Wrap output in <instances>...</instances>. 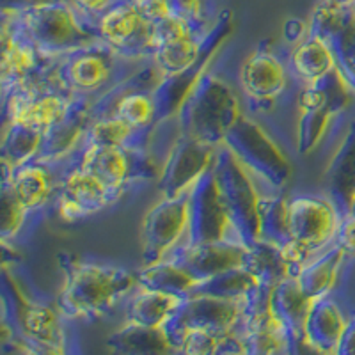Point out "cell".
<instances>
[{
  "label": "cell",
  "mask_w": 355,
  "mask_h": 355,
  "mask_svg": "<svg viewBox=\"0 0 355 355\" xmlns=\"http://www.w3.org/2000/svg\"><path fill=\"white\" fill-rule=\"evenodd\" d=\"M64 272L55 304L68 322L98 320L126 302L139 286V270L110 263L61 256Z\"/></svg>",
  "instance_id": "6da1fadb"
},
{
  "label": "cell",
  "mask_w": 355,
  "mask_h": 355,
  "mask_svg": "<svg viewBox=\"0 0 355 355\" xmlns=\"http://www.w3.org/2000/svg\"><path fill=\"white\" fill-rule=\"evenodd\" d=\"M2 12L15 21L37 52L49 59H57L100 40L96 27L84 20L68 0H49L24 8L4 6Z\"/></svg>",
  "instance_id": "7a4b0ae2"
},
{
  "label": "cell",
  "mask_w": 355,
  "mask_h": 355,
  "mask_svg": "<svg viewBox=\"0 0 355 355\" xmlns=\"http://www.w3.org/2000/svg\"><path fill=\"white\" fill-rule=\"evenodd\" d=\"M2 320L8 322L17 338L27 345L31 354H66L68 332L55 300L52 304L25 290L9 268L2 272Z\"/></svg>",
  "instance_id": "3957f363"
},
{
  "label": "cell",
  "mask_w": 355,
  "mask_h": 355,
  "mask_svg": "<svg viewBox=\"0 0 355 355\" xmlns=\"http://www.w3.org/2000/svg\"><path fill=\"white\" fill-rule=\"evenodd\" d=\"M242 117L239 94L210 68L202 73L178 110L180 132L211 146H220Z\"/></svg>",
  "instance_id": "277c9868"
},
{
  "label": "cell",
  "mask_w": 355,
  "mask_h": 355,
  "mask_svg": "<svg viewBox=\"0 0 355 355\" xmlns=\"http://www.w3.org/2000/svg\"><path fill=\"white\" fill-rule=\"evenodd\" d=\"M146 61H130L101 40L53 59L50 78L71 96L96 98Z\"/></svg>",
  "instance_id": "5b68a950"
},
{
  "label": "cell",
  "mask_w": 355,
  "mask_h": 355,
  "mask_svg": "<svg viewBox=\"0 0 355 355\" xmlns=\"http://www.w3.org/2000/svg\"><path fill=\"white\" fill-rule=\"evenodd\" d=\"M222 144L233 153L240 166L252 176L259 192L284 190L291 178L290 158L252 117H240Z\"/></svg>",
  "instance_id": "8992f818"
},
{
  "label": "cell",
  "mask_w": 355,
  "mask_h": 355,
  "mask_svg": "<svg viewBox=\"0 0 355 355\" xmlns=\"http://www.w3.org/2000/svg\"><path fill=\"white\" fill-rule=\"evenodd\" d=\"M355 100V93L338 69L300 87L297 116V151L302 157L316 150L327 135L332 119L345 112Z\"/></svg>",
  "instance_id": "52a82bcc"
},
{
  "label": "cell",
  "mask_w": 355,
  "mask_h": 355,
  "mask_svg": "<svg viewBox=\"0 0 355 355\" xmlns=\"http://www.w3.org/2000/svg\"><path fill=\"white\" fill-rule=\"evenodd\" d=\"M75 162L85 171L100 178L110 189L128 194L135 187L157 182L160 176L162 160L150 148H82Z\"/></svg>",
  "instance_id": "ba28073f"
},
{
  "label": "cell",
  "mask_w": 355,
  "mask_h": 355,
  "mask_svg": "<svg viewBox=\"0 0 355 355\" xmlns=\"http://www.w3.org/2000/svg\"><path fill=\"white\" fill-rule=\"evenodd\" d=\"M211 167H214L218 189H220L222 199H224L233 226L239 231L242 242L247 247L252 245L259 239L258 185L224 144L217 148Z\"/></svg>",
  "instance_id": "9c48e42d"
},
{
  "label": "cell",
  "mask_w": 355,
  "mask_h": 355,
  "mask_svg": "<svg viewBox=\"0 0 355 355\" xmlns=\"http://www.w3.org/2000/svg\"><path fill=\"white\" fill-rule=\"evenodd\" d=\"M222 240L242 242L224 205L214 167H210L189 192V227L180 247Z\"/></svg>",
  "instance_id": "30bf717a"
},
{
  "label": "cell",
  "mask_w": 355,
  "mask_h": 355,
  "mask_svg": "<svg viewBox=\"0 0 355 355\" xmlns=\"http://www.w3.org/2000/svg\"><path fill=\"white\" fill-rule=\"evenodd\" d=\"M243 316V302L218 299L214 295L192 293L180 304L162 327L178 354L183 336L189 331H236Z\"/></svg>",
  "instance_id": "8fae6325"
},
{
  "label": "cell",
  "mask_w": 355,
  "mask_h": 355,
  "mask_svg": "<svg viewBox=\"0 0 355 355\" xmlns=\"http://www.w3.org/2000/svg\"><path fill=\"white\" fill-rule=\"evenodd\" d=\"M125 192L110 189L100 178L75 162L64 164L61 185L55 198V210L66 222H78L93 217L125 198Z\"/></svg>",
  "instance_id": "7c38bea8"
},
{
  "label": "cell",
  "mask_w": 355,
  "mask_h": 355,
  "mask_svg": "<svg viewBox=\"0 0 355 355\" xmlns=\"http://www.w3.org/2000/svg\"><path fill=\"white\" fill-rule=\"evenodd\" d=\"M100 40L130 61H151L155 53L153 24L142 17L132 0H121L96 21Z\"/></svg>",
  "instance_id": "4fadbf2b"
},
{
  "label": "cell",
  "mask_w": 355,
  "mask_h": 355,
  "mask_svg": "<svg viewBox=\"0 0 355 355\" xmlns=\"http://www.w3.org/2000/svg\"><path fill=\"white\" fill-rule=\"evenodd\" d=\"M189 227V194L160 198L146 211L141 226L142 265L169 258L185 240Z\"/></svg>",
  "instance_id": "5bb4252c"
},
{
  "label": "cell",
  "mask_w": 355,
  "mask_h": 355,
  "mask_svg": "<svg viewBox=\"0 0 355 355\" xmlns=\"http://www.w3.org/2000/svg\"><path fill=\"white\" fill-rule=\"evenodd\" d=\"M343 215L329 196H297L288 202L290 239L313 254L331 245Z\"/></svg>",
  "instance_id": "9a60e30c"
},
{
  "label": "cell",
  "mask_w": 355,
  "mask_h": 355,
  "mask_svg": "<svg viewBox=\"0 0 355 355\" xmlns=\"http://www.w3.org/2000/svg\"><path fill=\"white\" fill-rule=\"evenodd\" d=\"M218 146H211L180 132L162 162L157 189L160 198L189 194L199 178L214 166Z\"/></svg>",
  "instance_id": "2e32d148"
},
{
  "label": "cell",
  "mask_w": 355,
  "mask_h": 355,
  "mask_svg": "<svg viewBox=\"0 0 355 355\" xmlns=\"http://www.w3.org/2000/svg\"><path fill=\"white\" fill-rule=\"evenodd\" d=\"M307 33L329 44L336 69L355 93V15L350 6L320 0L311 12Z\"/></svg>",
  "instance_id": "e0dca14e"
},
{
  "label": "cell",
  "mask_w": 355,
  "mask_h": 355,
  "mask_svg": "<svg viewBox=\"0 0 355 355\" xmlns=\"http://www.w3.org/2000/svg\"><path fill=\"white\" fill-rule=\"evenodd\" d=\"M290 69L270 50L258 49L243 59L239 69V84L249 103L274 105L290 87Z\"/></svg>",
  "instance_id": "ac0fdd59"
},
{
  "label": "cell",
  "mask_w": 355,
  "mask_h": 355,
  "mask_svg": "<svg viewBox=\"0 0 355 355\" xmlns=\"http://www.w3.org/2000/svg\"><path fill=\"white\" fill-rule=\"evenodd\" d=\"M53 59L43 57L15 25V21L2 12V66L0 84L2 94L12 87L43 77L50 71Z\"/></svg>",
  "instance_id": "d6986e66"
},
{
  "label": "cell",
  "mask_w": 355,
  "mask_h": 355,
  "mask_svg": "<svg viewBox=\"0 0 355 355\" xmlns=\"http://www.w3.org/2000/svg\"><path fill=\"white\" fill-rule=\"evenodd\" d=\"M93 98L75 96L68 112L44 132L37 160L66 164L77 157L84 146L89 126L93 125Z\"/></svg>",
  "instance_id": "ffe728a7"
},
{
  "label": "cell",
  "mask_w": 355,
  "mask_h": 355,
  "mask_svg": "<svg viewBox=\"0 0 355 355\" xmlns=\"http://www.w3.org/2000/svg\"><path fill=\"white\" fill-rule=\"evenodd\" d=\"M64 164L34 160L25 162L12 169L11 178L2 180L11 187L12 194L33 215L41 214L52 201H55L61 185Z\"/></svg>",
  "instance_id": "44dd1931"
},
{
  "label": "cell",
  "mask_w": 355,
  "mask_h": 355,
  "mask_svg": "<svg viewBox=\"0 0 355 355\" xmlns=\"http://www.w3.org/2000/svg\"><path fill=\"white\" fill-rule=\"evenodd\" d=\"M249 247L234 240L198 243L178 247L166 259H173L190 272L199 283L208 277L226 272L234 266H243Z\"/></svg>",
  "instance_id": "7402d4cb"
},
{
  "label": "cell",
  "mask_w": 355,
  "mask_h": 355,
  "mask_svg": "<svg viewBox=\"0 0 355 355\" xmlns=\"http://www.w3.org/2000/svg\"><path fill=\"white\" fill-rule=\"evenodd\" d=\"M236 331L243 341V350L249 355L295 354L299 350L270 307L243 313Z\"/></svg>",
  "instance_id": "603a6c76"
},
{
  "label": "cell",
  "mask_w": 355,
  "mask_h": 355,
  "mask_svg": "<svg viewBox=\"0 0 355 355\" xmlns=\"http://www.w3.org/2000/svg\"><path fill=\"white\" fill-rule=\"evenodd\" d=\"M347 315L332 295L311 300L302 331V345L318 354H338Z\"/></svg>",
  "instance_id": "cb8c5ba5"
},
{
  "label": "cell",
  "mask_w": 355,
  "mask_h": 355,
  "mask_svg": "<svg viewBox=\"0 0 355 355\" xmlns=\"http://www.w3.org/2000/svg\"><path fill=\"white\" fill-rule=\"evenodd\" d=\"M327 196L336 202L341 215L350 214L355 201V121L348 123L343 137L323 174Z\"/></svg>",
  "instance_id": "d4e9b609"
},
{
  "label": "cell",
  "mask_w": 355,
  "mask_h": 355,
  "mask_svg": "<svg viewBox=\"0 0 355 355\" xmlns=\"http://www.w3.org/2000/svg\"><path fill=\"white\" fill-rule=\"evenodd\" d=\"M347 258L348 256L343 250L332 242L331 245L320 250L295 279L299 281V286L311 300L327 297L338 286Z\"/></svg>",
  "instance_id": "484cf974"
},
{
  "label": "cell",
  "mask_w": 355,
  "mask_h": 355,
  "mask_svg": "<svg viewBox=\"0 0 355 355\" xmlns=\"http://www.w3.org/2000/svg\"><path fill=\"white\" fill-rule=\"evenodd\" d=\"M311 299L299 286V281L295 277L283 279L281 283L272 288L270 293V309L275 318L286 329L288 336L291 338L297 348L302 345V331L306 322L307 309H309Z\"/></svg>",
  "instance_id": "4316f807"
},
{
  "label": "cell",
  "mask_w": 355,
  "mask_h": 355,
  "mask_svg": "<svg viewBox=\"0 0 355 355\" xmlns=\"http://www.w3.org/2000/svg\"><path fill=\"white\" fill-rule=\"evenodd\" d=\"M336 68L329 44L316 34L306 33L288 57V69L300 85L313 84Z\"/></svg>",
  "instance_id": "83f0119b"
},
{
  "label": "cell",
  "mask_w": 355,
  "mask_h": 355,
  "mask_svg": "<svg viewBox=\"0 0 355 355\" xmlns=\"http://www.w3.org/2000/svg\"><path fill=\"white\" fill-rule=\"evenodd\" d=\"M153 128H135L123 117L110 114L94 119L89 126L82 148L100 146V148H150Z\"/></svg>",
  "instance_id": "f1b7e54d"
},
{
  "label": "cell",
  "mask_w": 355,
  "mask_h": 355,
  "mask_svg": "<svg viewBox=\"0 0 355 355\" xmlns=\"http://www.w3.org/2000/svg\"><path fill=\"white\" fill-rule=\"evenodd\" d=\"M182 302L183 299L174 295L137 286L126 299L125 320L144 327L162 329Z\"/></svg>",
  "instance_id": "f546056e"
},
{
  "label": "cell",
  "mask_w": 355,
  "mask_h": 355,
  "mask_svg": "<svg viewBox=\"0 0 355 355\" xmlns=\"http://www.w3.org/2000/svg\"><path fill=\"white\" fill-rule=\"evenodd\" d=\"M198 284V279L173 259H162L139 268V288L146 290L162 291L180 299H187L189 295L194 293Z\"/></svg>",
  "instance_id": "4dcf8cb0"
},
{
  "label": "cell",
  "mask_w": 355,
  "mask_h": 355,
  "mask_svg": "<svg viewBox=\"0 0 355 355\" xmlns=\"http://www.w3.org/2000/svg\"><path fill=\"white\" fill-rule=\"evenodd\" d=\"M107 347L117 354L133 355H155V354H173L166 332L162 329H151L139 325V323L126 322L116 329L107 338Z\"/></svg>",
  "instance_id": "1f68e13d"
},
{
  "label": "cell",
  "mask_w": 355,
  "mask_h": 355,
  "mask_svg": "<svg viewBox=\"0 0 355 355\" xmlns=\"http://www.w3.org/2000/svg\"><path fill=\"white\" fill-rule=\"evenodd\" d=\"M288 202L283 196V190H270L259 192L258 199V240L286 245L290 242V230H288Z\"/></svg>",
  "instance_id": "d6a6232c"
},
{
  "label": "cell",
  "mask_w": 355,
  "mask_h": 355,
  "mask_svg": "<svg viewBox=\"0 0 355 355\" xmlns=\"http://www.w3.org/2000/svg\"><path fill=\"white\" fill-rule=\"evenodd\" d=\"M44 132L24 123L4 121L2 128V144L0 155L9 166L18 167L25 162H31L40 155L43 146Z\"/></svg>",
  "instance_id": "836d02e7"
},
{
  "label": "cell",
  "mask_w": 355,
  "mask_h": 355,
  "mask_svg": "<svg viewBox=\"0 0 355 355\" xmlns=\"http://www.w3.org/2000/svg\"><path fill=\"white\" fill-rule=\"evenodd\" d=\"M243 266L258 279L259 283L270 288L281 283L283 279L290 277L281 245L265 242V240H258L249 245Z\"/></svg>",
  "instance_id": "e575fe53"
},
{
  "label": "cell",
  "mask_w": 355,
  "mask_h": 355,
  "mask_svg": "<svg viewBox=\"0 0 355 355\" xmlns=\"http://www.w3.org/2000/svg\"><path fill=\"white\" fill-rule=\"evenodd\" d=\"M259 284L258 279L247 270L245 266H234L226 272L208 277L198 284L194 293L214 295L218 299L240 300L243 302L247 295Z\"/></svg>",
  "instance_id": "d590c367"
},
{
  "label": "cell",
  "mask_w": 355,
  "mask_h": 355,
  "mask_svg": "<svg viewBox=\"0 0 355 355\" xmlns=\"http://www.w3.org/2000/svg\"><path fill=\"white\" fill-rule=\"evenodd\" d=\"M112 114L123 117L135 128H153L157 126V107L153 91H135L117 101Z\"/></svg>",
  "instance_id": "8d00e7d4"
},
{
  "label": "cell",
  "mask_w": 355,
  "mask_h": 355,
  "mask_svg": "<svg viewBox=\"0 0 355 355\" xmlns=\"http://www.w3.org/2000/svg\"><path fill=\"white\" fill-rule=\"evenodd\" d=\"M33 217L34 215L12 194L11 187L2 183V224H0L2 242H11L17 239Z\"/></svg>",
  "instance_id": "74e56055"
},
{
  "label": "cell",
  "mask_w": 355,
  "mask_h": 355,
  "mask_svg": "<svg viewBox=\"0 0 355 355\" xmlns=\"http://www.w3.org/2000/svg\"><path fill=\"white\" fill-rule=\"evenodd\" d=\"M169 6L174 17L189 21L199 33H206L214 24L206 0H169Z\"/></svg>",
  "instance_id": "f35d334b"
},
{
  "label": "cell",
  "mask_w": 355,
  "mask_h": 355,
  "mask_svg": "<svg viewBox=\"0 0 355 355\" xmlns=\"http://www.w3.org/2000/svg\"><path fill=\"white\" fill-rule=\"evenodd\" d=\"M68 2L84 20L96 27L98 18L105 15L110 8H114L121 0H68Z\"/></svg>",
  "instance_id": "ab89813d"
},
{
  "label": "cell",
  "mask_w": 355,
  "mask_h": 355,
  "mask_svg": "<svg viewBox=\"0 0 355 355\" xmlns=\"http://www.w3.org/2000/svg\"><path fill=\"white\" fill-rule=\"evenodd\" d=\"M334 243L343 250L348 258H355V217L354 215H345L339 222L338 233H336Z\"/></svg>",
  "instance_id": "60d3db41"
},
{
  "label": "cell",
  "mask_w": 355,
  "mask_h": 355,
  "mask_svg": "<svg viewBox=\"0 0 355 355\" xmlns=\"http://www.w3.org/2000/svg\"><path fill=\"white\" fill-rule=\"evenodd\" d=\"M132 2L142 17L151 21V24H158V21L166 20L173 15L169 0H132Z\"/></svg>",
  "instance_id": "b9f144b4"
},
{
  "label": "cell",
  "mask_w": 355,
  "mask_h": 355,
  "mask_svg": "<svg viewBox=\"0 0 355 355\" xmlns=\"http://www.w3.org/2000/svg\"><path fill=\"white\" fill-rule=\"evenodd\" d=\"M336 355H355V311L347 315V325Z\"/></svg>",
  "instance_id": "7bdbcfd3"
},
{
  "label": "cell",
  "mask_w": 355,
  "mask_h": 355,
  "mask_svg": "<svg viewBox=\"0 0 355 355\" xmlns=\"http://www.w3.org/2000/svg\"><path fill=\"white\" fill-rule=\"evenodd\" d=\"M41 2H49V0H4V6H17V8H24V6L41 4Z\"/></svg>",
  "instance_id": "ee69618b"
},
{
  "label": "cell",
  "mask_w": 355,
  "mask_h": 355,
  "mask_svg": "<svg viewBox=\"0 0 355 355\" xmlns=\"http://www.w3.org/2000/svg\"><path fill=\"white\" fill-rule=\"evenodd\" d=\"M329 2H334V4H339V6H352L355 0H329Z\"/></svg>",
  "instance_id": "f6af8a7d"
},
{
  "label": "cell",
  "mask_w": 355,
  "mask_h": 355,
  "mask_svg": "<svg viewBox=\"0 0 355 355\" xmlns=\"http://www.w3.org/2000/svg\"><path fill=\"white\" fill-rule=\"evenodd\" d=\"M350 215H354V217H355V201H354V205H352V208H350Z\"/></svg>",
  "instance_id": "bcb514c9"
},
{
  "label": "cell",
  "mask_w": 355,
  "mask_h": 355,
  "mask_svg": "<svg viewBox=\"0 0 355 355\" xmlns=\"http://www.w3.org/2000/svg\"><path fill=\"white\" fill-rule=\"evenodd\" d=\"M350 8H352V11H354V15H355V2H354V4L350 6Z\"/></svg>",
  "instance_id": "7dc6e473"
}]
</instances>
